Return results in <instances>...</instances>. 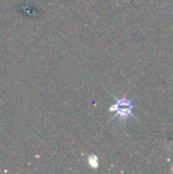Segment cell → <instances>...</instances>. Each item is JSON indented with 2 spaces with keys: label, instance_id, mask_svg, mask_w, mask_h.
Masks as SVG:
<instances>
[{
  "label": "cell",
  "instance_id": "cell-1",
  "mask_svg": "<svg viewBox=\"0 0 173 174\" xmlns=\"http://www.w3.org/2000/svg\"><path fill=\"white\" fill-rule=\"evenodd\" d=\"M132 103L126 99V98H121L116 101V103L110 107L111 112H115L116 116H120L121 118H126L128 115L131 114L132 112Z\"/></svg>",
  "mask_w": 173,
  "mask_h": 174
},
{
  "label": "cell",
  "instance_id": "cell-2",
  "mask_svg": "<svg viewBox=\"0 0 173 174\" xmlns=\"http://www.w3.org/2000/svg\"><path fill=\"white\" fill-rule=\"evenodd\" d=\"M89 161H90V165L92 167H97L98 166V158L97 157H89Z\"/></svg>",
  "mask_w": 173,
  "mask_h": 174
}]
</instances>
